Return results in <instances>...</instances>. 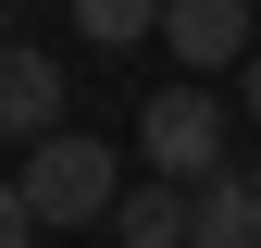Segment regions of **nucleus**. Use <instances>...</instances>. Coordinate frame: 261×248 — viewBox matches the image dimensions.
Instances as JSON below:
<instances>
[{
	"instance_id": "1",
	"label": "nucleus",
	"mask_w": 261,
	"mask_h": 248,
	"mask_svg": "<svg viewBox=\"0 0 261 248\" xmlns=\"http://www.w3.org/2000/svg\"><path fill=\"white\" fill-rule=\"evenodd\" d=\"M25 199H38V224H100L124 199V162L75 124H50V137H25Z\"/></svg>"
},
{
	"instance_id": "2",
	"label": "nucleus",
	"mask_w": 261,
	"mask_h": 248,
	"mask_svg": "<svg viewBox=\"0 0 261 248\" xmlns=\"http://www.w3.org/2000/svg\"><path fill=\"white\" fill-rule=\"evenodd\" d=\"M137 162H149V174H174V186H212V174H224V112H212V87H199V75L162 87V100L137 112Z\"/></svg>"
},
{
	"instance_id": "3",
	"label": "nucleus",
	"mask_w": 261,
	"mask_h": 248,
	"mask_svg": "<svg viewBox=\"0 0 261 248\" xmlns=\"http://www.w3.org/2000/svg\"><path fill=\"white\" fill-rule=\"evenodd\" d=\"M50 124H62V62L0 38V137H50Z\"/></svg>"
},
{
	"instance_id": "4",
	"label": "nucleus",
	"mask_w": 261,
	"mask_h": 248,
	"mask_svg": "<svg viewBox=\"0 0 261 248\" xmlns=\"http://www.w3.org/2000/svg\"><path fill=\"white\" fill-rule=\"evenodd\" d=\"M237 38H249V0H174V13H162V50H174L187 75H224Z\"/></svg>"
},
{
	"instance_id": "5",
	"label": "nucleus",
	"mask_w": 261,
	"mask_h": 248,
	"mask_svg": "<svg viewBox=\"0 0 261 248\" xmlns=\"http://www.w3.org/2000/svg\"><path fill=\"white\" fill-rule=\"evenodd\" d=\"M187 248H261V174L249 162H224L199 186V224H187Z\"/></svg>"
},
{
	"instance_id": "6",
	"label": "nucleus",
	"mask_w": 261,
	"mask_h": 248,
	"mask_svg": "<svg viewBox=\"0 0 261 248\" xmlns=\"http://www.w3.org/2000/svg\"><path fill=\"white\" fill-rule=\"evenodd\" d=\"M112 224H124V248H187V224H199V186L149 174L137 199H112Z\"/></svg>"
},
{
	"instance_id": "7",
	"label": "nucleus",
	"mask_w": 261,
	"mask_h": 248,
	"mask_svg": "<svg viewBox=\"0 0 261 248\" xmlns=\"http://www.w3.org/2000/svg\"><path fill=\"white\" fill-rule=\"evenodd\" d=\"M162 13L174 0H75V38L87 50H137V38H162Z\"/></svg>"
},
{
	"instance_id": "8",
	"label": "nucleus",
	"mask_w": 261,
	"mask_h": 248,
	"mask_svg": "<svg viewBox=\"0 0 261 248\" xmlns=\"http://www.w3.org/2000/svg\"><path fill=\"white\" fill-rule=\"evenodd\" d=\"M50 224H38V199H25V174H0V248H38Z\"/></svg>"
},
{
	"instance_id": "9",
	"label": "nucleus",
	"mask_w": 261,
	"mask_h": 248,
	"mask_svg": "<svg viewBox=\"0 0 261 248\" xmlns=\"http://www.w3.org/2000/svg\"><path fill=\"white\" fill-rule=\"evenodd\" d=\"M237 100H249V124H261V50H249V62H237Z\"/></svg>"
},
{
	"instance_id": "10",
	"label": "nucleus",
	"mask_w": 261,
	"mask_h": 248,
	"mask_svg": "<svg viewBox=\"0 0 261 248\" xmlns=\"http://www.w3.org/2000/svg\"><path fill=\"white\" fill-rule=\"evenodd\" d=\"M0 13H13V0H0Z\"/></svg>"
}]
</instances>
